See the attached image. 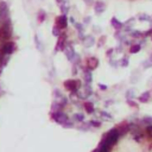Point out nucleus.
<instances>
[{"label": "nucleus", "mask_w": 152, "mask_h": 152, "mask_svg": "<svg viewBox=\"0 0 152 152\" xmlns=\"http://www.w3.org/2000/svg\"><path fill=\"white\" fill-rule=\"evenodd\" d=\"M120 138V134H119V131L118 128H112L110 131H108V132L102 138V143H105L106 145H108L109 147H112L113 145H115L118 143V140Z\"/></svg>", "instance_id": "1"}, {"label": "nucleus", "mask_w": 152, "mask_h": 152, "mask_svg": "<svg viewBox=\"0 0 152 152\" xmlns=\"http://www.w3.org/2000/svg\"><path fill=\"white\" fill-rule=\"evenodd\" d=\"M64 87L70 93H76L81 87V82L78 80H67L64 82Z\"/></svg>", "instance_id": "2"}, {"label": "nucleus", "mask_w": 152, "mask_h": 152, "mask_svg": "<svg viewBox=\"0 0 152 152\" xmlns=\"http://www.w3.org/2000/svg\"><path fill=\"white\" fill-rule=\"evenodd\" d=\"M16 51V44L13 42H11V40H7V42L4 43L3 48H1V52L4 55H12L13 52Z\"/></svg>", "instance_id": "3"}, {"label": "nucleus", "mask_w": 152, "mask_h": 152, "mask_svg": "<svg viewBox=\"0 0 152 152\" xmlns=\"http://www.w3.org/2000/svg\"><path fill=\"white\" fill-rule=\"evenodd\" d=\"M8 19V6L5 1H0V25Z\"/></svg>", "instance_id": "4"}, {"label": "nucleus", "mask_w": 152, "mask_h": 152, "mask_svg": "<svg viewBox=\"0 0 152 152\" xmlns=\"http://www.w3.org/2000/svg\"><path fill=\"white\" fill-rule=\"evenodd\" d=\"M55 26L59 30H65L67 26H68V18L65 14H62V16H58L56 19H55Z\"/></svg>", "instance_id": "5"}, {"label": "nucleus", "mask_w": 152, "mask_h": 152, "mask_svg": "<svg viewBox=\"0 0 152 152\" xmlns=\"http://www.w3.org/2000/svg\"><path fill=\"white\" fill-rule=\"evenodd\" d=\"M51 118L54 121H56V123L59 125H63L65 121H68V115L65 113H63L62 110H59V112H54Z\"/></svg>", "instance_id": "6"}, {"label": "nucleus", "mask_w": 152, "mask_h": 152, "mask_svg": "<svg viewBox=\"0 0 152 152\" xmlns=\"http://www.w3.org/2000/svg\"><path fill=\"white\" fill-rule=\"evenodd\" d=\"M63 51H64L65 56L68 57V59L70 61V62H74V59H75V57H76V52H75L74 48H73L72 45H65V48H64Z\"/></svg>", "instance_id": "7"}, {"label": "nucleus", "mask_w": 152, "mask_h": 152, "mask_svg": "<svg viewBox=\"0 0 152 152\" xmlns=\"http://www.w3.org/2000/svg\"><path fill=\"white\" fill-rule=\"evenodd\" d=\"M86 63H87V68L93 72V70L96 69L97 65H99V59H97L96 57H89V58L87 59Z\"/></svg>", "instance_id": "8"}, {"label": "nucleus", "mask_w": 152, "mask_h": 152, "mask_svg": "<svg viewBox=\"0 0 152 152\" xmlns=\"http://www.w3.org/2000/svg\"><path fill=\"white\" fill-rule=\"evenodd\" d=\"M94 10H95V13L96 14H101L105 12L106 10V5L104 1H101V0H97V1L94 3Z\"/></svg>", "instance_id": "9"}, {"label": "nucleus", "mask_w": 152, "mask_h": 152, "mask_svg": "<svg viewBox=\"0 0 152 152\" xmlns=\"http://www.w3.org/2000/svg\"><path fill=\"white\" fill-rule=\"evenodd\" d=\"M65 45H67V42H65V36H64V35H61L59 37H57L56 51H57V50H64Z\"/></svg>", "instance_id": "10"}, {"label": "nucleus", "mask_w": 152, "mask_h": 152, "mask_svg": "<svg viewBox=\"0 0 152 152\" xmlns=\"http://www.w3.org/2000/svg\"><path fill=\"white\" fill-rule=\"evenodd\" d=\"M119 131V134L120 136H124L126 133L130 132V124L128 123H123L121 125H119V127H117Z\"/></svg>", "instance_id": "11"}, {"label": "nucleus", "mask_w": 152, "mask_h": 152, "mask_svg": "<svg viewBox=\"0 0 152 152\" xmlns=\"http://www.w3.org/2000/svg\"><path fill=\"white\" fill-rule=\"evenodd\" d=\"M110 24H112V26L117 30V31H121V30L124 29V24L121 22H119V19H117L115 17H113L110 19Z\"/></svg>", "instance_id": "12"}, {"label": "nucleus", "mask_w": 152, "mask_h": 152, "mask_svg": "<svg viewBox=\"0 0 152 152\" xmlns=\"http://www.w3.org/2000/svg\"><path fill=\"white\" fill-rule=\"evenodd\" d=\"M150 100H151V92H150V90H147V92H144L141 95L138 96V101H139V102H143V104L149 102Z\"/></svg>", "instance_id": "13"}, {"label": "nucleus", "mask_w": 152, "mask_h": 152, "mask_svg": "<svg viewBox=\"0 0 152 152\" xmlns=\"http://www.w3.org/2000/svg\"><path fill=\"white\" fill-rule=\"evenodd\" d=\"M83 42H85L86 48H90V46H93L95 44V38L93 36H87V37H85Z\"/></svg>", "instance_id": "14"}, {"label": "nucleus", "mask_w": 152, "mask_h": 152, "mask_svg": "<svg viewBox=\"0 0 152 152\" xmlns=\"http://www.w3.org/2000/svg\"><path fill=\"white\" fill-rule=\"evenodd\" d=\"M85 81H86V83H92V81H93V76H92V70H89L88 68L85 69Z\"/></svg>", "instance_id": "15"}, {"label": "nucleus", "mask_w": 152, "mask_h": 152, "mask_svg": "<svg viewBox=\"0 0 152 152\" xmlns=\"http://www.w3.org/2000/svg\"><path fill=\"white\" fill-rule=\"evenodd\" d=\"M83 107H85V109H86V112H87V113H89V114L94 113V110H95L94 105H93L92 102H88V101L83 104Z\"/></svg>", "instance_id": "16"}, {"label": "nucleus", "mask_w": 152, "mask_h": 152, "mask_svg": "<svg viewBox=\"0 0 152 152\" xmlns=\"http://www.w3.org/2000/svg\"><path fill=\"white\" fill-rule=\"evenodd\" d=\"M130 36L137 39V38H144V33L141 32V31H138V30H132V31L130 32Z\"/></svg>", "instance_id": "17"}, {"label": "nucleus", "mask_w": 152, "mask_h": 152, "mask_svg": "<svg viewBox=\"0 0 152 152\" xmlns=\"http://www.w3.org/2000/svg\"><path fill=\"white\" fill-rule=\"evenodd\" d=\"M141 50V45L138 43V44H132L130 46V54H138Z\"/></svg>", "instance_id": "18"}, {"label": "nucleus", "mask_w": 152, "mask_h": 152, "mask_svg": "<svg viewBox=\"0 0 152 152\" xmlns=\"http://www.w3.org/2000/svg\"><path fill=\"white\" fill-rule=\"evenodd\" d=\"M45 18H46V13H45L44 10H40V11H38V13H37V19H38L39 23H43L44 20H45Z\"/></svg>", "instance_id": "19"}, {"label": "nucleus", "mask_w": 152, "mask_h": 152, "mask_svg": "<svg viewBox=\"0 0 152 152\" xmlns=\"http://www.w3.org/2000/svg\"><path fill=\"white\" fill-rule=\"evenodd\" d=\"M138 19L141 20V22H150V20L152 19V17L146 14V13H139L138 14Z\"/></svg>", "instance_id": "20"}, {"label": "nucleus", "mask_w": 152, "mask_h": 152, "mask_svg": "<svg viewBox=\"0 0 152 152\" xmlns=\"http://www.w3.org/2000/svg\"><path fill=\"white\" fill-rule=\"evenodd\" d=\"M141 123H143L144 125H146V126L152 125V117H151V115H145V117H143V119H141Z\"/></svg>", "instance_id": "21"}, {"label": "nucleus", "mask_w": 152, "mask_h": 152, "mask_svg": "<svg viewBox=\"0 0 152 152\" xmlns=\"http://www.w3.org/2000/svg\"><path fill=\"white\" fill-rule=\"evenodd\" d=\"M63 107H64V106L61 104V102H54V104H52V107H51L52 113H54V112H59V110L62 109Z\"/></svg>", "instance_id": "22"}, {"label": "nucleus", "mask_w": 152, "mask_h": 152, "mask_svg": "<svg viewBox=\"0 0 152 152\" xmlns=\"http://www.w3.org/2000/svg\"><path fill=\"white\" fill-rule=\"evenodd\" d=\"M136 97V92L134 89H128L126 92V99L127 100H133Z\"/></svg>", "instance_id": "23"}, {"label": "nucleus", "mask_w": 152, "mask_h": 152, "mask_svg": "<svg viewBox=\"0 0 152 152\" xmlns=\"http://www.w3.org/2000/svg\"><path fill=\"white\" fill-rule=\"evenodd\" d=\"M92 93H93V89H92V87H90V85L86 83V86H85V96L86 97L90 96V95H92Z\"/></svg>", "instance_id": "24"}, {"label": "nucleus", "mask_w": 152, "mask_h": 152, "mask_svg": "<svg viewBox=\"0 0 152 152\" xmlns=\"http://www.w3.org/2000/svg\"><path fill=\"white\" fill-rule=\"evenodd\" d=\"M74 120L76 121V123H82V121L85 120V114H82V113L74 114Z\"/></svg>", "instance_id": "25"}, {"label": "nucleus", "mask_w": 152, "mask_h": 152, "mask_svg": "<svg viewBox=\"0 0 152 152\" xmlns=\"http://www.w3.org/2000/svg\"><path fill=\"white\" fill-rule=\"evenodd\" d=\"M128 64H130V59H128V57H127V56H125L123 59L120 61V65H121V67L126 68V67H128Z\"/></svg>", "instance_id": "26"}, {"label": "nucleus", "mask_w": 152, "mask_h": 152, "mask_svg": "<svg viewBox=\"0 0 152 152\" xmlns=\"http://www.w3.org/2000/svg\"><path fill=\"white\" fill-rule=\"evenodd\" d=\"M74 25H75V29L77 30V32L80 35H82V32H83V24H81V23H74Z\"/></svg>", "instance_id": "27"}, {"label": "nucleus", "mask_w": 152, "mask_h": 152, "mask_svg": "<svg viewBox=\"0 0 152 152\" xmlns=\"http://www.w3.org/2000/svg\"><path fill=\"white\" fill-rule=\"evenodd\" d=\"M141 65H143L144 69H147V68H152V62L150 59H145L143 63H141Z\"/></svg>", "instance_id": "28"}, {"label": "nucleus", "mask_w": 152, "mask_h": 152, "mask_svg": "<svg viewBox=\"0 0 152 152\" xmlns=\"http://www.w3.org/2000/svg\"><path fill=\"white\" fill-rule=\"evenodd\" d=\"M89 124H90V126H92V127H96V128L101 127V123H100V121H97V120H92V121H89Z\"/></svg>", "instance_id": "29"}, {"label": "nucleus", "mask_w": 152, "mask_h": 152, "mask_svg": "<svg viewBox=\"0 0 152 152\" xmlns=\"http://www.w3.org/2000/svg\"><path fill=\"white\" fill-rule=\"evenodd\" d=\"M52 35H54L55 37H59L62 33H61V30H59V29H57V27L55 26V27L52 29Z\"/></svg>", "instance_id": "30"}, {"label": "nucleus", "mask_w": 152, "mask_h": 152, "mask_svg": "<svg viewBox=\"0 0 152 152\" xmlns=\"http://www.w3.org/2000/svg\"><path fill=\"white\" fill-rule=\"evenodd\" d=\"M134 22H136V18H131V19L127 20V22H126L124 25H125V26H131V27H132V25L134 24Z\"/></svg>", "instance_id": "31"}, {"label": "nucleus", "mask_w": 152, "mask_h": 152, "mask_svg": "<svg viewBox=\"0 0 152 152\" xmlns=\"http://www.w3.org/2000/svg\"><path fill=\"white\" fill-rule=\"evenodd\" d=\"M62 126L65 127V128H73V127H74V124L72 123V121H69V120H68V121H65V123H64Z\"/></svg>", "instance_id": "32"}, {"label": "nucleus", "mask_w": 152, "mask_h": 152, "mask_svg": "<svg viewBox=\"0 0 152 152\" xmlns=\"http://www.w3.org/2000/svg\"><path fill=\"white\" fill-rule=\"evenodd\" d=\"M90 127H92V126H90V124H89V123H87V124H83V126H80L78 128H80L81 131H88Z\"/></svg>", "instance_id": "33"}, {"label": "nucleus", "mask_w": 152, "mask_h": 152, "mask_svg": "<svg viewBox=\"0 0 152 152\" xmlns=\"http://www.w3.org/2000/svg\"><path fill=\"white\" fill-rule=\"evenodd\" d=\"M127 104L131 106V107H134V108H138V104L133 100H127Z\"/></svg>", "instance_id": "34"}, {"label": "nucleus", "mask_w": 152, "mask_h": 152, "mask_svg": "<svg viewBox=\"0 0 152 152\" xmlns=\"http://www.w3.org/2000/svg\"><path fill=\"white\" fill-rule=\"evenodd\" d=\"M145 132L150 136V137H152V125H150V126H146V128H145Z\"/></svg>", "instance_id": "35"}, {"label": "nucleus", "mask_w": 152, "mask_h": 152, "mask_svg": "<svg viewBox=\"0 0 152 152\" xmlns=\"http://www.w3.org/2000/svg\"><path fill=\"white\" fill-rule=\"evenodd\" d=\"M105 42H106V37H105V36H102V37H101V38L99 39V43H97V44H99V46L104 45V44H105Z\"/></svg>", "instance_id": "36"}, {"label": "nucleus", "mask_w": 152, "mask_h": 152, "mask_svg": "<svg viewBox=\"0 0 152 152\" xmlns=\"http://www.w3.org/2000/svg\"><path fill=\"white\" fill-rule=\"evenodd\" d=\"M59 6H61V10H62L63 13H68V6H65V3L62 4V5H59Z\"/></svg>", "instance_id": "37"}, {"label": "nucleus", "mask_w": 152, "mask_h": 152, "mask_svg": "<svg viewBox=\"0 0 152 152\" xmlns=\"http://www.w3.org/2000/svg\"><path fill=\"white\" fill-rule=\"evenodd\" d=\"M101 115H102L104 118H107V119H112V115H110L109 113H107V112H101Z\"/></svg>", "instance_id": "38"}, {"label": "nucleus", "mask_w": 152, "mask_h": 152, "mask_svg": "<svg viewBox=\"0 0 152 152\" xmlns=\"http://www.w3.org/2000/svg\"><path fill=\"white\" fill-rule=\"evenodd\" d=\"M54 94H55V96H57L58 99H61V97H62V94H61V92H59V90H55V92H54Z\"/></svg>", "instance_id": "39"}, {"label": "nucleus", "mask_w": 152, "mask_h": 152, "mask_svg": "<svg viewBox=\"0 0 152 152\" xmlns=\"http://www.w3.org/2000/svg\"><path fill=\"white\" fill-rule=\"evenodd\" d=\"M99 88H100L101 90H106V89H107V86H106V85H102V83H100V85H99Z\"/></svg>", "instance_id": "40"}, {"label": "nucleus", "mask_w": 152, "mask_h": 152, "mask_svg": "<svg viewBox=\"0 0 152 152\" xmlns=\"http://www.w3.org/2000/svg\"><path fill=\"white\" fill-rule=\"evenodd\" d=\"M113 52H114V49H109V50H108V51H107L106 54H107V56L109 57V56H110V55H112Z\"/></svg>", "instance_id": "41"}, {"label": "nucleus", "mask_w": 152, "mask_h": 152, "mask_svg": "<svg viewBox=\"0 0 152 152\" xmlns=\"http://www.w3.org/2000/svg\"><path fill=\"white\" fill-rule=\"evenodd\" d=\"M90 19H92V18H90V17H87V18H85V24H89L90 23Z\"/></svg>", "instance_id": "42"}, {"label": "nucleus", "mask_w": 152, "mask_h": 152, "mask_svg": "<svg viewBox=\"0 0 152 152\" xmlns=\"http://www.w3.org/2000/svg\"><path fill=\"white\" fill-rule=\"evenodd\" d=\"M56 3H57L58 5H62V4L65 3V0H56Z\"/></svg>", "instance_id": "43"}, {"label": "nucleus", "mask_w": 152, "mask_h": 152, "mask_svg": "<svg viewBox=\"0 0 152 152\" xmlns=\"http://www.w3.org/2000/svg\"><path fill=\"white\" fill-rule=\"evenodd\" d=\"M85 3H87V5H93V0H85Z\"/></svg>", "instance_id": "44"}, {"label": "nucleus", "mask_w": 152, "mask_h": 152, "mask_svg": "<svg viewBox=\"0 0 152 152\" xmlns=\"http://www.w3.org/2000/svg\"><path fill=\"white\" fill-rule=\"evenodd\" d=\"M149 59L151 61V62H152V52H151V55H150V57H149Z\"/></svg>", "instance_id": "45"}, {"label": "nucleus", "mask_w": 152, "mask_h": 152, "mask_svg": "<svg viewBox=\"0 0 152 152\" xmlns=\"http://www.w3.org/2000/svg\"><path fill=\"white\" fill-rule=\"evenodd\" d=\"M94 152H100V151H99V149H97V150H95V151H94Z\"/></svg>", "instance_id": "46"}, {"label": "nucleus", "mask_w": 152, "mask_h": 152, "mask_svg": "<svg viewBox=\"0 0 152 152\" xmlns=\"http://www.w3.org/2000/svg\"><path fill=\"white\" fill-rule=\"evenodd\" d=\"M151 39H152V35H151Z\"/></svg>", "instance_id": "47"}, {"label": "nucleus", "mask_w": 152, "mask_h": 152, "mask_svg": "<svg viewBox=\"0 0 152 152\" xmlns=\"http://www.w3.org/2000/svg\"><path fill=\"white\" fill-rule=\"evenodd\" d=\"M0 51H1V49H0Z\"/></svg>", "instance_id": "48"}]
</instances>
